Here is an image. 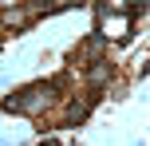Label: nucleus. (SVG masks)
<instances>
[{
  "label": "nucleus",
  "instance_id": "f257e3e1",
  "mask_svg": "<svg viewBox=\"0 0 150 146\" xmlns=\"http://www.w3.org/2000/svg\"><path fill=\"white\" fill-rule=\"evenodd\" d=\"M63 87H67V75H55L52 83H28L24 91L4 99V111H12V115H40L44 107H52L55 91H63Z\"/></svg>",
  "mask_w": 150,
  "mask_h": 146
},
{
  "label": "nucleus",
  "instance_id": "f03ea898",
  "mask_svg": "<svg viewBox=\"0 0 150 146\" xmlns=\"http://www.w3.org/2000/svg\"><path fill=\"white\" fill-rule=\"evenodd\" d=\"M99 99H103V91H91V87H87V95H83V99L79 103H75L71 99V107H67V115H63V118H67V126H79L83 123V118H87L91 115V107H95V103Z\"/></svg>",
  "mask_w": 150,
  "mask_h": 146
},
{
  "label": "nucleus",
  "instance_id": "7ed1b4c3",
  "mask_svg": "<svg viewBox=\"0 0 150 146\" xmlns=\"http://www.w3.org/2000/svg\"><path fill=\"white\" fill-rule=\"evenodd\" d=\"M103 51H107V36L91 32V36H87V44L75 51V59H91V63H99V59H103Z\"/></svg>",
  "mask_w": 150,
  "mask_h": 146
}]
</instances>
